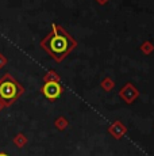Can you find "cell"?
<instances>
[{
    "mask_svg": "<svg viewBox=\"0 0 154 156\" xmlns=\"http://www.w3.org/2000/svg\"><path fill=\"white\" fill-rule=\"evenodd\" d=\"M41 48L52 56L57 62L62 61L76 46V41L64 30V27L53 23L52 31L41 41Z\"/></svg>",
    "mask_w": 154,
    "mask_h": 156,
    "instance_id": "cell-1",
    "label": "cell"
},
{
    "mask_svg": "<svg viewBox=\"0 0 154 156\" xmlns=\"http://www.w3.org/2000/svg\"><path fill=\"white\" fill-rule=\"evenodd\" d=\"M22 92L23 87L20 86V83H18V80L12 75L5 73L0 79V101H3L4 103H12L22 95Z\"/></svg>",
    "mask_w": 154,
    "mask_h": 156,
    "instance_id": "cell-2",
    "label": "cell"
},
{
    "mask_svg": "<svg viewBox=\"0 0 154 156\" xmlns=\"http://www.w3.org/2000/svg\"><path fill=\"white\" fill-rule=\"evenodd\" d=\"M61 92L62 87L58 82H45V84L42 86V94L50 101L57 99L61 95Z\"/></svg>",
    "mask_w": 154,
    "mask_h": 156,
    "instance_id": "cell-3",
    "label": "cell"
},
{
    "mask_svg": "<svg viewBox=\"0 0 154 156\" xmlns=\"http://www.w3.org/2000/svg\"><path fill=\"white\" fill-rule=\"evenodd\" d=\"M45 82H58V76L54 71H49V73L45 76Z\"/></svg>",
    "mask_w": 154,
    "mask_h": 156,
    "instance_id": "cell-4",
    "label": "cell"
},
{
    "mask_svg": "<svg viewBox=\"0 0 154 156\" xmlns=\"http://www.w3.org/2000/svg\"><path fill=\"white\" fill-rule=\"evenodd\" d=\"M7 62H8V58L3 55V53H0V69H3V68L7 65Z\"/></svg>",
    "mask_w": 154,
    "mask_h": 156,
    "instance_id": "cell-5",
    "label": "cell"
},
{
    "mask_svg": "<svg viewBox=\"0 0 154 156\" xmlns=\"http://www.w3.org/2000/svg\"><path fill=\"white\" fill-rule=\"evenodd\" d=\"M0 156H8V155H5V154H0Z\"/></svg>",
    "mask_w": 154,
    "mask_h": 156,
    "instance_id": "cell-6",
    "label": "cell"
}]
</instances>
